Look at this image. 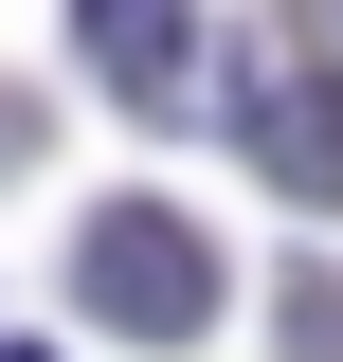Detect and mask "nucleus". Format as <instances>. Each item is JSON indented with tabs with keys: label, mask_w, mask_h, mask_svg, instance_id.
Returning a JSON list of instances; mask_svg holds the SVG:
<instances>
[{
	"label": "nucleus",
	"mask_w": 343,
	"mask_h": 362,
	"mask_svg": "<svg viewBox=\"0 0 343 362\" xmlns=\"http://www.w3.org/2000/svg\"><path fill=\"white\" fill-rule=\"evenodd\" d=\"M73 308L127 326V344H199L217 326V235L163 218V199H90L73 218Z\"/></svg>",
	"instance_id": "1"
},
{
	"label": "nucleus",
	"mask_w": 343,
	"mask_h": 362,
	"mask_svg": "<svg viewBox=\"0 0 343 362\" xmlns=\"http://www.w3.org/2000/svg\"><path fill=\"white\" fill-rule=\"evenodd\" d=\"M217 127L253 145L271 199H307V218H343V73L289 37H235V73H217Z\"/></svg>",
	"instance_id": "2"
},
{
	"label": "nucleus",
	"mask_w": 343,
	"mask_h": 362,
	"mask_svg": "<svg viewBox=\"0 0 343 362\" xmlns=\"http://www.w3.org/2000/svg\"><path fill=\"white\" fill-rule=\"evenodd\" d=\"M73 54L109 73L127 127H217L199 109V0H73Z\"/></svg>",
	"instance_id": "3"
},
{
	"label": "nucleus",
	"mask_w": 343,
	"mask_h": 362,
	"mask_svg": "<svg viewBox=\"0 0 343 362\" xmlns=\"http://www.w3.org/2000/svg\"><path fill=\"white\" fill-rule=\"evenodd\" d=\"M289 362H343V290H325V272L289 290Z\"/></svg>",
	"instance_id": "4"
},
{
	"label": "nucleus",
	"mask_w": 343,
	"mask_h": 362,
	"mask_svg": "<svg viewBox=\"0 0 343 362\" xmlns=\"http://www.w3.org/2000/svg\"><path fill=\"white\" fill-rule=\"evenodd\" d=\"M0 163H37V90H0Z\"/></svg>",
	"instance_id": "5"
},
{
	"label": "nucleus",
	"mask_w": 343,
	"mask_h": 362,
	"mask_svg": "<svg viewBox=\"0 0 343 362\" xmlns=\"http://www.w3.org/2000/svg\"><path fill=\"white\" fill-rule=\"evenodd\" d=\"M0 362H54V344H0Z\"/></svg>",
	"instance_id": "6"
}]
</instances>
